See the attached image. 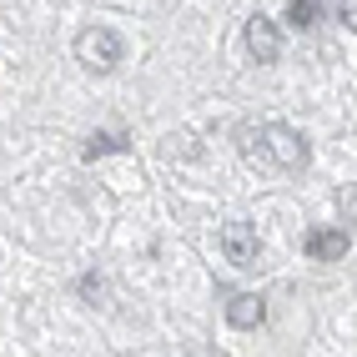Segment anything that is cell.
<instances>
[{"label":"cell","mask_w":357,"mask_h":357,"mask_svg":"<svg viewBox=\"0 0 357 357\" xmlns=\"http://www.w3.org/2000/svg\"><path fill=\"white\" fill-rule=\"evenodd\" d=\"M242 156L257 166H272V172H297V166H307V141L292 126L267 121L257 131H242Z\"/></svg>","instance_id":"6da1fadb"},{"label":"cell","mask_w":357,"mask_h":357,"mask_svg":"<svg viewBox=\"0 0 357 357\" xmlns=\"http://www.w3.org/2000/svg\"><path fill=\"white\" fill-rule=\"evenodd\" d=\"M76 61L91 70V76H111V70L121 66V36L111 26H86L76 36Z\"/></svg>","instance_id":"7a4b0ae2"},{"label":"cell","mask_w":357,"mask_h":357,"mask_svg":"<svg viewBox=\"0 0 357 357\" xmlns=\"http://www.w3.org/2000/svg\"><path fill=\"white\" fill-rule=\"evenodd\" d=\"M222 252L231 267H257V257H261V242H257V231L247 222H227L222 227Z\"/></svg>","instance_id":"3957f363"},{"label":"cell","mask_w":357,"mask_h":357,"mask_svg":"<svg viewBox=\"0 0 357 357\" xmlns=\"http://www.w3.org/2000/svg\"><path fill=\"white\" fill-rule=\"evenodd\" d=\"M247 51H252L261 66L282 56V31H277V20H267V15H252V20H247Z\"/></svg>","instance_id":"277c9868"},{"label":"cell","mask_w":357,"mask_h":357,"mask_svg":"<svg viewBox=\"0 0 357 357\" xmlns=\"http://www.w3.org/2000/svg\"><path fill=\"white\" fill-rule=\"evenodd\" d=\"M347 247H352V242H347L342 227H317V231H307V257H312V261H337Z\"/></svg>","instance_id":"5b68a950"},{"label":"cell","mask_w":357,"mask_h":357,"mask_svg":"<svg viewBox=\"0 0 357 357\" xmlns=\"http://www.w3.org/2000/svg\"><path fill=\"white\" fill-rule=\"evenodd\" d=\"M261 317H267V302H261L257 292H236L227 302V322L231 327H261Z\"/></svg>","instance_id":"8992f818"},{"label":"cell","mask_w":357,"mask_h":357,"mask_svg":"<svg viewBox=\"0 0 357 357\" xmlns=\"http://www.w3.org/2000/svg\"><path fill=\"white\" fill-rule=\"evenodd\" d=\"M111 151H126V136H121V131H101V136H91L86 146H81V156H86V161L111 156Z\"/></svg>","instance_id":"52a82bcc"},{"label":"cell","mask_w":357,"mask_h":357,"mask_svg":"<svg viewBox=\"0 0 357 357\" xmlns=\"http://www.w3.org/2000/svg\"><path fill=\"white\" fill-rule=\"evenodd\" d=\"M317 15H322L317 0H287V20H292L297 31H312V26H317Z\"/></svg>","instance_id":"ba28073f"},{"label":"cell","mask_w":357,"mask_h":357,"mask_svg":"<svg viewBox=\"0 0 357 357\" xmlns=\"http://www.w3.org/2000/svg\"><path fill=\"white\" fill-rule=\"evenodd\" d=\"M337 10H342V20H347V31H357V0H342Z\"/></svg>","instance_id":"9c48e42d"}]
</instances>
